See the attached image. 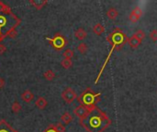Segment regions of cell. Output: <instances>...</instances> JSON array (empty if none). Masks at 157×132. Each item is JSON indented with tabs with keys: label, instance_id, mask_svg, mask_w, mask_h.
Listing matches in <instances>:
<instances>
[{
	"label": "cell",
	"instance_id": "44dd1931",
	"mask_svg": "<svg viewBox=\"0 0 157 132\" xmlns=\"http://www.w3.org/2000/svg\"><path fill=\"white\" fill-rule=\"evenodd\" d=\"M134 36H136V37L142 42V41L145 39V37H146V34H145V32H144L142 29H138L134 34H133Z\"/></svg>",
	"mask_w": 157,
	"mask_h": 132
},
{
	"label": "cell",
	"instance_id": "ac0fdd59",
	"mask_svg": "<svg viewBox=\"0 0 157 132\" xmlns=\"http://www.w3.org/2000/svg\"><path fill=\"white\" fill-rule=\"evenodd\" d=\"M11 109H12V111H13V113L18 114V113H19V112L21 111L22 106H21V105H20L18 101H15L13 104H12Z\"/></svg>",
	"mask_w": 157,
	"mask_h": 132
},
{
	"label": "cell",
	"instance_id": "603a6c76",
	"mask_svg": "<svg viewBox=\"0 0 157 132\" xmlns=\"http://www.w3.org/2000/svg\"><path fill=\"white\" fill-rule=\"evenodd\" d=\"M10 11H12L10 7L6 5L4 2L0 1V13H5V12H10Z\"/></svg>",
	"mask_w": 157,
	"mask_h": 132
},
{
	"label": "cell",
	"instance_id": "2e32d148",
	"mask_svg": "<svg viewBox=\"0 0 157 132\" xmlns=\"http://www.w3.org/2000/svg\"><path fill=\"white\" fill-rule=\"evenodd\" d=\"M93 32L96 35L100 36L105 32V27L102 25L101 23H96V25H94V27H93Z\"/></svg>",
	"mask_w": 157,
	"mask_h": 132
},
{
	"label": "cell",
	"instance_id": "6da1fadb",
	"mask_svg": "<svg viewBox=\"0 0 157 132\" xmlns=\"http://www.w3.org/2000/svg\"><path fill=\"white\" fill-rule=\"evenodd\" d=\"M79 123L87 132H104L111 125V120L103 110L95 106L86 117L79 119Z\"/></svg>",
	"mask_w": 157,
	"mask_h": 132
},
{
	"label": "cell",
	"instance_id": "30bf717a",
	"mask_svg": "<svg viewBox=\"0 0 157 132\" xmlns=\"http://www.w3.org/2000/svg\"><path fill=\"white\" fill-rule=\"evenodd\" d=\"M30 4L37 10H41L48 4V1L47 0H30Z\"/></svg>",
	"mask_w": 157,
	"mask_h": 132
},
{
	"label": "cell",
	"instance_id": "e0dca14e",
	"mask_svg": "<svg viewBox=\"0 0 157 132\" xmlns=\"http://www.w3.org/2000/svg\"><path fill=\"white\" fill-rule=\"evenodd\" d=\"M43 77L48 81H53L55 78V74L52 70H47L46 72L43 73Z\"/></svg>",
	"mask_w": 157,
	"mask_h": 132
},
{
	"label": "cell",
	"instance_id": "5bb4252c",
	"mask_svg": "<svg viewBox=\"0 0 157 132\" xmlns=\"http://www.w3.org/2000/svg\"><path fill=\"white\" fill-rule=\"evenodd\" d=\"M73 120V116H72L69 112H65L61 117V123L64 125H68Z\"/></svg>",
	"mask_w": 157,
	"mask_h": 132
},
{
	"label": "cell",
	"instance_id": "8fae6325",
	"mask_svg": "<svg viewBox=\"0 0 157 132\" xmlns=\"http://www.w3.org/2000/svg\"><path fill=\"white\" fill-rule=\"evenodd\" d=\"M75 37L78 40V41H84L87 37V33L84 30L83 28H79L75 31Z\"/></svg>",
	"mask_w": 157,
	"mask_h": 132
},
{
	"label": "cell",
	"instance_id": "ba28073f",
	"mask_svg": "<svg viewBox=\"0 0 157 132\" xmlns=\"http://www.w3.org/2000/svg\"><path fill=\"white\" fill-rule=\"evenodd\" d=\"M0 132H19L12 128L5 119L0 120Z\"/></svg>",
	"mask_w": 157,
	"mask_h": 132
},
{
	"label": "cell",
	"instance_id": "d4e9b609",
	"mask_svg": "<svg viewBox=\"0 0 157 132\" xmlns=\"http://www.w3.org/2000/svg\"><path fill=\"white\" fill-rule=\"evenodd\" d=\"M149 38L153 41H157V29H153L149 33Z\"/></svg>",
	"mask_w": 157,
	"mask_h": 132
},
{
	"label": "cell",
	"instance_id": "8992f818",
	"mask_svg": "<svg viewBox=\"0 0 157 132\" xmlns=\"http://www.w3.org/2000/svg\"><path fill=\"white\" fill-rule=\"evenodd\" d=\"M62 98L67 104H71V103L74 102V100H76L77 98V94L73 88L67 87L62 93Z\"/></svg>",
	"mask_w": 157,
	"mask_h": 132
},
{
	"label": "cell",
	"instance_id": "9c48e42d",
	"mask_svg": "<svg viewBox=\"0 0 157 132\" xmlns=\"http://www.w3.org/2000/svg\"><path fill=\"white\" fill-rule=\"evenodd\" d=\"M127 43L129 44V46H130V48H132V49H137V48L141 44V41L136 37V36L132 35L131 37H130V38L128 39Z\"/></svg>",
	"mask_w": 157,
	"mask_h": 132
},
{
	"label": "cell",
	"instance_id": "d6986e66",
	"mask_svg": "<svg viewBox=\"0 0 157 132\" xmlns=\"http://www.w3.org/2000/svg\"><path fill=\"white\" fill-rule=\"evenodd\" d=\"M88 50V47L87 45L84 43V42H81L78 46H77V51L79 52V53L81 54H84Z\"/></svg>",
	"mask_w": 157,
	"mask_h": 132
},
{
	"label": "cell",
	"instance_id": "277c9868",
	"mask_svg": "<svg viewBox=\"0 0 157 132\" xmlns=\"http://www.w3.org/2000/svg\"><path fill=\"white\" fill-rule=\"evenodd\" d=\"M128 37L127 35L122 32L119 29H115L110 35L107 37V42H110L112 45L111 48V52L114 50H120L124 46L125 43L128 41Z\"/></svg>",
	"mask_w": 157,
	"mask_h": 132
},
{
	"label": "cell",
	"instance_id": "3957f363",
	"mask_svg": "<svg viewBox=\"0 0 157 132\" xmlns=\"http://www.w3.org/2000/svg\"><path fill=\"white\" fill-rule=\"evenodd\" d=\"M101 93H95L90 87H87L82 94L77 97V100L80 105L87 107H94L96 103L100 101Z\"/></svg>",
	"mask_w": 157,
	"mask_h": 132
},
{
	"label": "cell",
	"instance_id": "5b68a950",
	"mask_svg": "<svg viewBox=\"0 0 157 132\" xmlns=\"http://www.w3.org/2000/svg\"><path fill=\"white\" fill-rule=\"evenodd\" d=\"M46 40L50 42V44L57 51H62L64 48L67 45V40L65 39L64 36H63L60 33H56L53 37L49 38L47 37Z\"/></svg>",
	"mask_w": 157,
	"mask_h": 132
},
{
	"label": "cell",
	"instance_id": "f546056e",
	"mask_svg": "<svg viewBox=\"0 0 157 132\" xmlns=\"http://www.w3.org/2000/svg\"><path fill=\"white\" fill-rule=\"evenodd\" d=\"M5 86V80L0 77V89H3Z\"/></svg>",
	"mask_w": 157,
	"mask_h": 132
},
{
	"label": "cell",
	"instance_id": "cb8c5ba5",
	"mask_svg": "<svg viewBox=\"0 0 157 132\" xmlns=\"http://www.w3.org/2000/svg\"><path fill=\"white\" fill-rule=\"evenodd\" d=\"M63 55H64V59H72L74 56H75V52H74V51L73 50H71V49H66L64 52V53H63Z\"/></svg>",
	"mask_w": 157,
	"mask_h": 132
},
{
	"label": "cell",
	"instance_id": "52a82bcc",
	"mask_svg": "<svg viewBox=\"0 0 157 132\" xmlns=\"http://www.w3.org/2000/svg\"><path fill=\"white\" fill-rule=\"evenodd\" d=\"M95 107V106H94ZM94 107H87V106H84V105H78L76 108L74 110V113H75V115L79 118V119H83L84 117H86L88 114H89V112L94 108Z\"/></svg>",
	"mask_w": 157,
	"mask_h": 132
},
{
	"label": "cell",
	"instance_id": "7a4b0ae2",
	"mask_svg": "<svg viewBox=\"0 0 157 132\" xmlns=\"http://www.w3.org/2000/svg\"><path fill=\"white\" fill-rule=\"evenodd\" d=\"M21 23L20 18H19L13 12H5L0 13V44L7 38V34L15 29Z\"/></svg>",
	"mask_w": 157,
	"mask_h": 132
},
{
	"label": "cell",
	"instance_id": "4fadbf2b",
	"mask_svg": "<svg viewBox=\"0 0 157 132\" xmlns=\"http://www.w3.org/2000/svg\"><path fill=\"white\" fill-rule=\"evenodd\" d=\"M106 15H107V17L108 18H110V19L114 20V19H116V18H118V11L115 7H110V8L107 9Z\"/></svg>",
	"mask_w": 157,
	"mask_h": 132
},
{
	"label": "cell",
	"instance_id": "83f0119b",
	"mask_svg": "<svg viewBox=\"0 0 157 132\" xmlns=\"http://www.w3.org/2000/svg\"><path fill=\"white\" fill-rule=\"evenodd\" d=\"M55 127H56V128H57V130H58L59 132H64V131H65V127H64L61 122H59V123L55 124Z\"/></svg>",
	"mask_w": 157,
	"mask_h": 132
},
{
	"label": "cell",
	"instance_id": "4316f807",
	"mask_svg": "<svg viewBox=\"0 0 157 132\" xmlns=\"http://www.w3.org/2000/svg\"><path fill=\"white\" fill-rule=\"evenodd\" d=\"M17 36H18V31L16 30V29L10 30V31L7 34V37H9V38H11V39H15V38L17 37Z\"/></svg>",
	"mask_w": 157,
	"mask_h": 132
},
{
	"label": "cell",
	"instance_id": "9a60e30c",
	"mask_svg": "<svg viewBox=\"0 0 157 132\" xmlns=\"http://www.w3.org/2000/svg\"><path fill=\"white\" fill-rule=\"evenodd\" d=\"M35 105L38 107L39 109H41V110H42V109H44L45 107L48 105V101L44 98V97H40L38 99H37V101H36V103H35Z\"/></svg>",
	"mask_w": 157,
	"mask_h": 132
},
{
	"label": "cell",
	"instance_id": "484cf974",
	"mask_svg": "<svg viewBox=\"0 0 157 132\" xmlns=\"http://www.w3.org/2000/svg\"><path fill=\"white\" fill-rule=\"evenodd\" d=\"M42 132H59V131L57 130V128L55 127V124H52V125L48 126V128L45 130H43Z\"/></svg>",
	"mask_w": 157,
	"mask_h": 132
},
{
	"label": "cell",
	"instance_id": "7402d4cb",
	"mask_svg": "<svg viewBox=\"0 0 157 132\" xmlns=\"http://www.w3.org/2000/svg\"><path fill=\"white\" fill-rule=\"evenodd\" d=\"M129 19L130 20L131 23H136V22L139 21L140 18L136 15V13H135V12H134L133 10H131L130 13V15H129Z\"/></svg>",
	"mask_w": 157,
	"mask_h": 132
},
{
	"label": "cell",
	"instance_id": "ffe728a7",
	"mask_svg": "<svg viewBox=\"0 0 157 132\" xmlns=\"http://www.w3.org/2000/svg\"><path fill=\"white\" fill-rule=\"evenodd\" d=\"M61 65L64 69H69L73 65V62H72V60L70 59H64L61 62Z\"/></svg>",
	"mask_w": 157,
	"mask_h": 132
},
{
	"label": "cell",
	"instance_id": "7c38bea8",
	"mask_svg": "<svg viewBox=\"0 0 157 132\" xmlns=\"http://www.w3.org/2000/svg\"><path fill=\"white\" fill-rule=\"evenodd\" d=\"M21 99L26 102V103H30L34 99V94L30 90H26L22 94H21Z\"/></svg>",
	"mask_w": 157,
	"mask_h": 132
},
{
	"label": "cell",
	"instance_id": "f1b7e54d",
	"mask_svg": "<svg viewBox=\"0 0 157 132\" xmlns=\"http://www.w3.org/2000/svg\"><path fill=\"white\" fill-rule=\"evenodd\" d=\"M132 10H133L134 12H135V13H136V15L141 18V16H142V10H141V7H134L133 9H132Z\"/></svg>",
	"mask_w": 157,
	"mask_h": 132
}]
</instances>
